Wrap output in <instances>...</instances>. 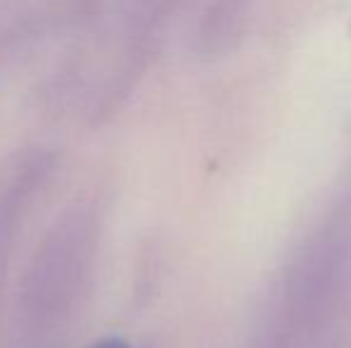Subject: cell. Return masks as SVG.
<instances>
[{
  "instance_id": "6da1fadb",
  "label": "cell",
  "mask_w": 351,
  "mask_h": 348,
  "mask_svg": "<svg viewBox=\"0 0 351 348\" xmlns=\"http://www.w3.org/2000/svg\"><path fill=\"white\" fill-rule=\"evenodd\" d=\"M91 348H132V346L125 344V341H120V339H106V341H98V344H93Z\"/></svg>"
}]
</instances>
